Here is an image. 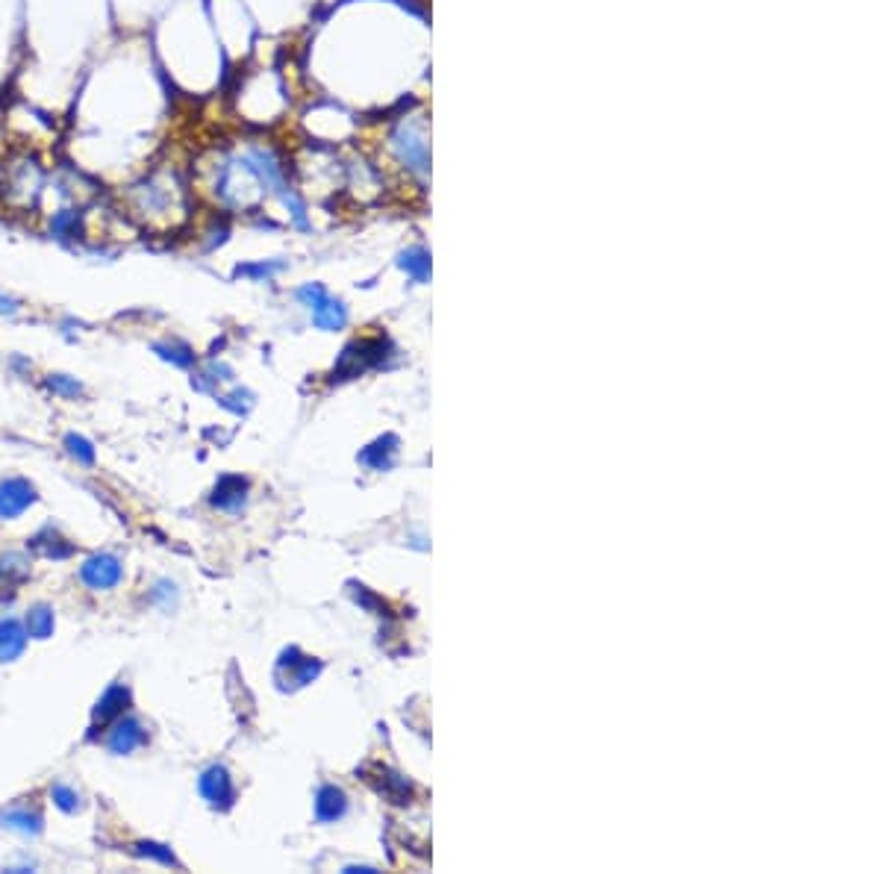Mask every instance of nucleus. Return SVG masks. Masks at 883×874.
I'll return each instance as SVG.
<instances>
[{
	"label": "nucleus",
	"instance_id": "nucleus-1",
	"mask_svg": "<svg viewBox=\"0 0 883 874\" xmlns=\"http://www.w3.org/2000/svg\"><path fill=\"white\" fill-rule=\"evenodd\" d=\"M171 89L156 68L145 36H127L86 71L74 98V130L59 154L104 183L106 174L127 180L162 148L151 145L168 115Z\"/></svg>",
	"mask_w": 883,
	"mask_h": 874
},
{
	"label": "nucleus",
	"instance_id": "nucleus-2",
	"mask_svg": "<svg viewBox=\"0 0 883 874\" xmlns=\"http://www.w3.org/2000/svg\"><path fill=\"white\" fill-rule=\"evenodd\" d=\"M112 204L142 236H177L195 215L198 195L192 189L189 162L159 151L136 174L112 186Z\"/></svg>",
	"mask_w": 883,
	"mask_h": 874
},
{
	"label": "nucleus",
	"instance_id": "nucleus-3",
	"mask_svg": "<svg viewBox=\"0 0 883 874\" xmlns=\"http://www.w3.org/2000/svg\"><path fill=\"white\" fill-rule=\"evenodd\" d=\"M53 156L36 151V148H6L3 183H0V212L3 215L30 218V215L42 212Z\"/></svg>",
	"mask_w": 883,
	"mask_h": 874
},
{
	"label": "nucleus",
	"instance_id": "nucleus-4",
	"mask_svg": "<svg viewBox=\"0 0 883 874\" xmlns=\"http://www.w3.org/2000/svg\"><path fill=\"white\" fill-rule=\"evenodd\" d=\"M45 233L56 242H86L89 239V206H51L42 215Z\"/></svg>",
	"mask_w": 883,
	"mask_h": 874
},
{
	"label": "nucleus",
	"instance_id": "nucleus-5",
	"mask_svg": "<svg viewBox=\"0 0 883 874\" xmlns=\"http://www.w3.org/2000/svg\"><path fill=\"white\" fill-rule=\"evenodd\" d=\"M298 301H301L304 307H310L312 324H315L318 330H342L345 321H348L345 307H342L336 298H330L327 289H324L321 283H304V286L298 289Z\"/></svg>",
	"mask_w": 883,
	"mask_h": 874
},
{
	"label": "nucleus",
	"instance_id": "nucleus-6",
	"mask_svg": "<svg viewBox=\"0 0 883 874\" xmlns=\"http://www.w3.org/2000/svg\"><path fill=\"white\" fill-rule=\"evenodd\" d=\"M389 142H392V148H395L398 159H401L410 171H416V174H427V171H430V151H427V142H424V136L418 133L413 124H407V121L398 124V127L392 130Z\"/></svg>",
	"mask_w": 883,
	"mask_h": 874
},
{
	"label": "nucleus",
	"instance_id": "nucleus-7",
	"mask_svg": "<svg viewBox=\"0 0 883 874\" xmlns=\"http://www.w3.org/2000/svg\"><path fill=\"white\" fill-rule=\"evenodd\" d=\"M383 342H357L351 348H345L342 360H339V377H357L360 371H365L368 365H377L383 362Z\"/></svg>",
	"mask_w": 883,
	"mask_h": 874
},
{
	"label": "nucleus",
	"instance_id": "nucleus-8",
	"mask_svg": "<svg viewBox=\"0 0 883 874\" xmlns=\"http://www.w3.org/2000/svg\"><path fill=\"white\" fill-rule=\"evenodd\" d=\"M33 504V489L24 480H6L0 486V515L3 518H15Z\"/></svg>",
	"mask_w": 883,
	"mask_h": 874
},
{
	"label": "nucleus",
	"instance_id": "nucleus-9",
	"mask_svg": "<svg viewBox=\"0 0 883 874\" xmlns=\"http://www.w3.org/2000/svg\"><path fill=\"white\" fill-rule=\"evenodd\" d=\"M80 577H83L92 589H109V586H115V583L121 580V566H118V560H112V557H95V560H89V563L83 566Z\"/></svg>",
	"mask_w": 883,
	"mask_h": 874
},
{
	"label": "nucleus",
	"instance_id": "nucleus-10",
	"mask_svg": "<svg viewBox=\"0 0 883 874\" xmlns=\"http://www.w3.org/2000/svg\"><path fill=\"white\" fill-rule=\"evenodd\" d=\"M277 669H289V683H283V686H304L318 674V663L310 657H301L298 651H286L280 657Z\"/></svg>",
	"mask_w": 883,
	"mask_h": 874
},
{
	"label": "nucleus",
	"instance_id": "nucleus-11",
	"mask_svg": "<svg viewBox=\"0 0 883 874\" xmlns=\"http://www.w3.org/2000/svg\"><path fill=\"white\" fill-rule=\"evenodd\" d=\"M201 792H204V798H207L209 804H221V807H227L230 804V798H233V786H230V777L224 769H209L204 777H201Z\"/></svg>",
	"mask_w": 883,
	"mask_h": 874
},
{
	"label": "nucleus",
	"instance_id": "nucleus-12",
	"mask_svg": "<svg viewBox=\"0 0 883 874\" xmlns=\"http://www.w3.org/2000/svg\"><path fill=\"white\" fill-rule=\"evenodd\" d=\"M395 451H398V439L395 436H386V439H377L374 445H368L363 454H360V463L374 468V471H386L395 463Z\"/></svg>",
	"mask_w": 883,
	"mask_h": 874
},
{
	"label": "nucleus",
	"instance_id": "nucleus-13",
	"mask_svg": "<svg viewBox=\"0 0 883 874\" xmlns=\"http://www.w3.org/2000/svg\"><path fill=\"white\" fill-rule=\"evenodd\" d=\"M27 645V633L15 618H3L0 621V660H12L24 651Z\"/></svg>",
	"mask_w": 883,
	"mask_h": 874
},
{
	"label": "nucleus",
	"instance_id": "nucleus-14",
	"mask_svg": "<svg viewBox=\"0 0 883 874\" xmlns=\"http://www.w3.org/2000/svg\"><path fill=\"white\" fill-rule=\"evenodd\" d=\"M345 807H348L345 795L336 786H324L315 801V816H318V822H336L345 816Z\"/></svg>",
	"mask_w": 883,
	"mask_h": 874
},
{
	"label": "nucleus",
	"instance_id": "nucleus-15",
	"mask_svg": "<svg viewBox=\"0 0 883 874\" xmlns=\"http://www.w3.org/2000/svg\"><path fill=\"white\" fill-rule=\"evenodd\" d=\"M245 492H248V483L242 477H224L215 489V507L221 510H236L245 504Z\"/></svg>",
	"mask_w": 883,
	"mask_h": 874
},
{
	"label": "nucleus",
	"instance_id": "nucleus-16",
	"mask_svg": "<svg viewBox=\"0 0 883 874\" xmlns=\"http://www.w3.org/2000/svg\"><path fill=\"white\" fill-rule=\"evenodd\" d=\"M127 704H130V692L124 686H112L104 695V701L98 704V710H95V721L109 724V721L118 719L127 710Z\"/></svg>",
	"mask_w": 883,
	"mask_h": 874
},
{
	"label": "nucleus",
	"instance_id": "nucleus-17",
	"mask_svg": "<svg viewBox=\"0 0 883 874\" xmlns=\"http://www.w3.org/2000/svg\"><path fill=\"white\" fill-rule=\"evenodd\" d=\"M142 742H145V730H142L139 724H133V721H121V724L112 730V736H109V748L118 751V754L133 751V748L142 745Z\"/></svg>",
	"mask_w": 883,
	"mask_h": 874
},
{
	"label": "nucleus",
	"instance_id": "nucleus-18",
	"mask_svg": "<svg viewBox=\"0 0 883 874\" xmlns=\"http://www.w3.org/2000/svg\"><path fill=\"white\" fill-rule=\"evenodd\" d=\"M398 265H401L416 283H427V277H430V254H427L424 248H410V251H404L401 259H398Z\"/></svg>",
	"mask_w": 883,
	"mask_h": 874
},
{
	"label": "nucleus",
	"instance_id": "nucleus-19",
	"mask_svg": "<svg viewBox=\"0 0 883 874\" xmlns=\"http://www.w3.org/2000/svg\"><path fill=\"white\" fill-rule=\"evenodd\" d=\"M286 265L283 262H274V259H265V262H248V265H239L236 268V277H248V280H271L274 274H280Z\"/></svg>",
	"mask_w": 883,
	"mask_h": 874
},
{
	"label": "nucleus",
	"instance_id": "nucleus-20",
	"mask_svg": "<svg viewBox=\"0 0 883 874\" xmlns=\"http://www.w3.org/2000/svg\"><path fill=\"white\" fill-rule=\"evenodd\" d=\"M24 577H27V566H24L21 557H6V560H0V586H12V583H18V580H24Z\"/></svg>",
	"mask_w": 883,
	"mask_h": 874
},
{
	"label": "nucleus",
	"instance_id": "nucleus-21",
	"mask_svg": "<svg viewBox=\"0 0 883 874\" xmlns=\"http://www.w3.org/2000/svg\"><path fill=\"white\" fill-rule=\"evenodd\" d=\"M27 630H30V636L45 639V636L53 630V616L45 610V607H36V610L30 613V618H27Z\"/></svg>",
	"mask_w": 883,
	"mask_h": 874
},
{
	"label": "nucleus",
	"instance_id": "nucleus-22",
	"mask_svg": "<svg viewBox=\"0 0 883 874\" xmlns=\"http://www.w3.org/2000/svg\"><path fill=\"white\" fill-rule=\"evenodd\" d=\"M18 309H21V301L0 289V315H15Z\"/></svg>",
	"mask_w": 883,
	"mask_h": 874
},
{
	"label": "nucleus",
	"instance_id": "nucleus-23",
	"mask_svg": "<svg viewBox=\"0 0 883 874\" xmlns=\"http://www.w3.org/2000/svg\"><path fill=\"white\" fill-rule=\"evenodd\" d=\"M68 445H74L71 451H74V454H80V457H83V463H92V460H95V454L89 451V445H86L83 439H74V436H71V439H68Z\"/></svg>",
	"mask_w": 883,
	"mask_h": 874
},
{
	"label": "nucleus",
	"instance_id": "nucleus-24",
	"mask_svg": "<svg viewBox=\"0 0 883 874\" xmlns=\"http://www.w3.org/2000/svg\"><path fill=\"white\" fill-rule=\"evenodd\" d=\"M51 389H59V392H65V395H77V392H80V383H71V380H65V377H53Z\"/></svg>",
	"mask_w": 883,
	"mask_h": 874
},
{
	"label": "nucleus",
	"instance_id": "nucleus-25",
	"mask_svg": "<svg viewBox=\"0 0 883 874\" xmlns=\"http://www.w3.org/2000/svg\"><path fill=\"white\" fill-rule=\"evenodd\" d=\"M56 798H59V807H62V810H74V807H77V804H74V801H77V795H74V792H68L65 786H59V789H56Z\"/></svg>",
	"mask_w": 883,
	"mask_h": 874
},
{
	"label": "nucleus",
	"instance_id": "nucleus-26",
	"mask_svg": "<svg viewBox=\"0 0 883 874\" xmlns=\"http://www.w3.org/2000/svg\"><path fill=\"white\" fill-rule=\"evenodd\" d=\"M3 154H6V148L0 145V183H3Z\"/></svg>",
	"mask_w": 883,
	"mask_h": 874
}]
</instances>
